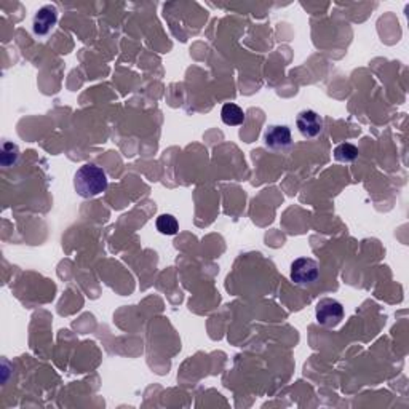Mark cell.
Masks as SVG:
<instances>
[{"label":"cell","instance_id":"10","mask_svg":"<svg viewBox=\"0 0 409 409\" xmlns=\"http://www.w3.org/2000/svg\"><path fill=\"white\" fill-rule=\"evenodd\" d=\"M19 157V149L12 143H5L2 150V163L3 166H12L17 163Z\"/></svg>","mask_w":409,"mask_h":409},{"label":"cell","instance_id":"9","mask_svg":"<svg viewBox=\"0 0 409 409\" xmlns=\"http://www.w3.org/2000/svg\"><path fill=\"white\" fill-rule=\"evenodd\" d=\"M157 229L163 235H174L179 229L178 221L171 215H161L157 219Z\"/></svg>","mask_w":409,"mask_h":409},{"label":"cell","instance_id":"4","mask_svg":"<svg viewBox=\"0 0 409 409\" xmlns=\"http://www.w3.org/2000/svg\"><path fill=\"white\" fill-rule=\"evenodd\" d=\"M264 143L272 150H283L292 144L291 130L286 125H270L264 133Z\"/></svg>","mask_w":409,"mask_h":409},{"label":"cell","instance_id":"6","mask_svg":"<svg viewBox=\"0 0 409 409\" xmlns=\"http://www.w3.org/2000/svg\"><path fill=\"white\" fill-rule=\"evenodd\" d=\"M58 21V10L53 5H45V7L39 8V12L35 13L32 29L34 34L37 35H47L52 29L57 26Z\"/></svg>","mask_w":409,"mask_h":409},{"label":"cell","instance_id":"2","mask_svg":"<svg viewBox=\"0 0 409 409\" xmlns=\"http://www.w3.org/2000/svg\"><path fill=\"white\" fill-rule=\"evenodd\" d=\"M315 314L317 321L321 326L336 328L342 321V318H344V307H342L339 301L326 297V299H321L318 302Z\"/></svg>","mask_w":409,"mask_h":409},{"label":"cell","instance_id":"7","mask_svg":"<svg viewBox=\"0 0 409 409\" xmlns=\"http://www.w3.org/2000/svg\"><path fill=\"white\" fill-rule=\"evenodd\" d=\"M221 119L222 122L229 126H239L245 122V112L240 106L234 103H227L221 109Z\"/></svg>","mask_w":409,"mask_h":409},{"label":"cell","instance_id":"3","mask_svg":"<svg viewBox=\"0 0 409 409\" xmlns=\"http://www.w3.org/2000/svg\"><path fill=\"white\" fill-rule=\"evenodd\" d=\"M320 275V267L310 257H299L291 264V280L296 285H312Z\"/></svg>","mask_w":409,"mask_h":409},{"label":"cell","instance_id":"8","mask_svg":"<svg viewBox=\"0 0 409 409\" xmlns=\"http://www.w3.org/2000/svg\"><path fill=\"white\" fill-rule=\"evenodd\" d=\"M358 157V148L350 143H342L335 149V159L342 163H350Z\"/></svg>","mask_w":409,"mask_h":409},{"label":"cell","instance_id":"5","mask_svg":"<svg viewBox=\"0 0 409 409\" xmlns=\"http://www.w3.org/2000/svg\"><path fill=\"white\" fill-rule=\"evenodd\" d=\"M296 125L299 133L307 139L317 138L323 131V119L320 117V114L315 112V110H302V112L297 115Z\"/></svg>","mask_w":409,"mask_h":409},{"label":"cell","instance_id":"1","mask_svg":"<svg viewBox=\"0 0 409 409\" xmlns=\"http://www.w3.org/2000/svg\"><path fill=\"white\" fill-rule=\"evenodd\" d=\"M75 192L83 199H93L108 189V174L101 166L87 163L80 166L74 176Z\"/></svg>","mask_w":409,"mask_h":409}]
</instances>
